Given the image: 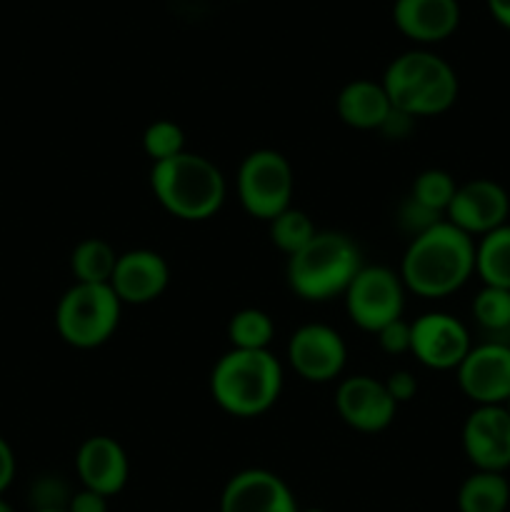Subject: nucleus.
I'll return each instance as SVG.
<instances>
[{
    "label": "nucleus",
    "mask_w": 510,
    "mask_h": 512,
    "mask_svg": "<svg viewBox=\"0 0 510 512\" xmlns=\"http://www.w3.org/2000/svg\"><path fill=\"white\" fill-rule=\"evenodd\" d=\"M398 273L410 293L425 300L448 298L475 275V240L440 220L410 238Z\"/></svg>",
    "instance_id": "nucleus-1"
},
{
    "label": "nucleus",
    "mask_w": 510,
    "mask_h": 512,
    "mask_svg": "<svg viewBox=\"0 0 510 512\" xmlns=\"http://www.w3.org/2000/svg\"><path fill=\"white\" fill-rule=\"evenodd\" d=\"M283 380V365L270 350L230 348L210 370V398L233 418H260L280 400Z\"/></svg>",
    "instance_id": "nucleus-2"
},
{
    "label": "nucleus",
    "mask_w": 510,
    "mask_h": 512,
    "mask_svg": "<svg viewBox=\"0 0 510 512\" xmlns=\"http://www.w3.org/2000/svg\"><path fill=\"white\" fill-rule=\"evenodd\" d=\"M150 188L160 208L185 223H203L218 215L228 195V183L218 165L188 150L163 163H153Z\"/></svg>",
    "instance_id": "nucleus-3"
},
{
    "label": "nucleus",
    "mask_w": 510,
    "mask_h": 512,
    "mask_svg": "<svg viewBox=\"0 0 510 512\" xmlns=\"http://www.w3.org/2000/svg\"><path fill=\"white\" fill-rule=\"evenodd\" d=\"M383 88L390 105L410 118H433L448 113L458 100V75L453 65L430 50H405L388 63Z\"/></svg>",
    "instance_id": "nucleus-4"
},
{
    "label": "nucleus",
    "mask_w": 510,
    "mask_h": 512,
    "mask_svg": "<svg viewBox=\"0 0 510 512\" xmlns=\"http://www.w3.org/2000/svg\"><path fill=\"white\" fill-rule=\"evenodd\" d=\"M360 268L363 255L353 238L335 230H318L300 253L288 258L285 278L305 303H330L343 298Z\"/></svg>",
    "instance_id": "nucleus-5"
},
{
    "label": "nucleus",
    "mask_w": 510,
    "mask_h": 512,
    "mask_svg": "<svg viewBox=\"0 0 510 512\" xmlns=\"http://www.w3.org/2000/svg\"><path fill=\"white\" fill-rule=\"evenodd\" d=\"M123 303L110 285L75 283L55 305V330L78 350H93L115 335Z\"/></svg>",
    "instance_id": "nucleus-6"
},
{
    "label": "nucleus",
    "mask_w": 510,
    "mask_h": 512,
    "mask_svg": "<svg viewBox=\"0 0 510 512\" xmlns=\"http://www.w3.org/2000/svg\"><path fill=\"white\" fill-rule=\"evenodd\" d=\"M238 200L245 213L255 220L270 223L290 208L295 190V175L288 158L278 150L260 148L245 155L238 168Z\"/></svg>",
    "instance_id": "nucleus-7"
},
{
    "label": "nucleus",
    "mask_w": 510,
    "mask_h": 512,
    "mask_svg": "<svg viewBox=\"0 0 510 512\" xmlns=\"http://www.w3.org/2000/svg\"><path fill=\"white\" fill-rule=\"evenodd\" d=\"M405 283L385 265H363L345 290V313L365 333H378L405 313Z\"/></svg>",
    "instance_id": "nucleus-8"
},
{
    "label": "nucleus",
    "mask_w": 510,
    "mask_h": 512,
    "mask_svg": "<svg viewBox=\"0 0 510 512\" xmlns=\"http://www.w3.org/2000/svg\"><path fill=\"white\" fill-rule=\"evenodd\" d=\"M288 363L305 383L325 385L343 375L348 348L335 328L325 323H308L290 335Z\"/></svg>",
    "instance_id": "nucleus-9"
},
{
    "label": "nucleus",
    "mask_w": 510,
    "mask_h": 512,
    "mask_svg": "<svg viewBox=\"0 0 510 512\" xmlns=\"http://www.w3.org/2000/svg\"><path fill=\"white\" fill-rule=\"evenodd\" d=\"M473 348L463 320L450 313H425L410 323V353L430 370H458Z\"/></svg>",
    "instance_id": "nucleus-10"
},
{
    "label": "nucleus",
    "mask_w": 510,
    "mask_h": 512,
    "mask_svg": "<svg viewBox=\"0 0 510 512\" xmlns=\"http://www.w3.org/2000/svg\"><path fill=\"white\" fill-rule=\"evenodd\" d=\"M508 215V190L490 178H475L458 185L448 210H445V220L473 240L508 223Z\"/></svg>",
    "instance_id": "nucleus-11"
},
{
    "label": "nucleus",
    "mask_w": 510,
    "mask_h": 512,
    "mask_svg": "<svg viewBox=\"0 0 510 512\" xmlns=\"http://www.w3.org/2000/svg\"><path fill=\"white\" fill-rule=\"evenodd\" d=\"M458 385L475 405H505L510 398V345L483 340L455 370Z\"/></svg>",
    "instance_id": "nucleus-12"
},
{
    "label": "nucleus",
    "mask_w": 510,
    "mask_h": 512,
    "mask_svg": "<svg viewBox=\"0 0 510 512\" xmlns=\"http://www.w3.org/2000/svg\"><path fill=\"white\" fill-rule=\"evenodd\" d=\"M463 453L475 470L510 468V415L503 405H475L463 423Z\"/></svg>",
    "instance_id": "nucleus-13"
},
{
    "label": "nucleus",
    "mask_w": 510,
    "mask_h": 512,
    "mask_svg": "<svg viewBox=\"0 0 510 512\" xmlns=\"http://www.w3.org/2000/svg\"><path fill=\"white\" fill-rule=\"evenodd\" d=\"M335 410L348 428L373 435L390 428L398 413V403L388 395L383 380L370 375H353L340 380L335 390Z\"/></svg>",
    "instance_id": "nucleus-14"
},
{
    "label": "nucleus",
    "mask_w": 510,
    "mask_h": 512,
    "mask_svg": "<svg viewBox=\"0 0 510 512\" xmlns=\"http://www.w3.org/2000/svg\"><path fill=\"white\" fill-rule=\"evenodd\" d=\"M220 512H300V508L290 485L280 475L248 468L225 483Z\"/></svg>",
    "instance_id": "nucleus-15"
},
{
    "label": "nucleus",
    "mask_w": 510,
    "mask_h": 512,
    "mask_svg": "<svg viewBox=\"0 0 510 512\" xmlns=\"http://www.w3.org/2000/svg\"><path fill=\"white\" fill-rule=\"evenodd\" d=\"M170 283V268L155 250L138 248L118 255L110 288L123 305H148L165 293Z\"/></svg>",
    "instance_id": "nucleus-16"
},
{
    "label": "nucleus",
    "mask_w": 510,
    "mask_h": 512,
    "mask_svg": "<svg viewBox=\"0 0 510 512\" xmlns=\"http://www.w3.org/2000/svg\"><path fill=\"white\" fill-rule=\"evenodd\" d=\"M75 473H78L83 488L113 498L128 483V453L115 438L93 435V438L83 440L75 453Z\"/></svg>",
    "instance_id": "nucleus-17"
},
{
    "label": "nucleus",
    "mask_w": 510,
    "mask_h": 512,
    "mask_svg": "<svg viewBox=\"0 0 510 512\" xmlns=\"http://www.w3.org/2000/svg\"><path fill=\"white\" fill-rule=\"evenodd\" d=\"M393 23L413 43H440L460 25L458 0H395Z\"/></svg>",
    "instance_id": "nucleus-18"
},
{
    "label": "nucleus",
    "mask_w": 510,
    "mask_h": 512,
    "mask_svg": "<svg viewBox=\"0 0 510 512\" xmlns=\"http://www.w3.org/2000/svg\"><path fill=\"white\" fill-rule=\"evenodd\" d=\"M335 110H338V118L350 128L380 130L393 105H390L383 83L358 78L343 85V90L335 98Z\"/></svg>",
    "instance_id": "nucleus-19"
},
{
    "label": "nucleus",
    "mask_w": 510,
    "mask_h": 512,
    "mask_svg": "<svg viewBox=\"0 0 510 512\" xmlns=\"http://www.w3.org/2000/svg\"><path fill=\"white\" fill-rule=\"evenodd\" d=\"M475 275L490 288L510 290V223L490 230L475 243Z\"/></svg>",
    "instance_id": "nucleus-20"
},
{
    "label": "nucleus",
    "mask_w": 510,
    "mask_h": 512,
    "mask_svg": "<svg viewBox=\"0 0 510 512\" xmlns=\"http://www.w3.org/2000/svg\"><path fill=\"white\" fill-rule=\"evenodd\" d=\"M510 505V483L505 473L475 470L458 490L460 512H505Z\"/></svg>",
    "instance_id": "nucleus-21"
},
{
    "label": "nucleus",
    "mask_w": 510,
    "mask_h": 512,
    "mask_svg": "<svg viewBox=\"0 0 510 512\" xmlns=\"http://www.w3.org/2000/svg\"><path fill=\"white\" fill-rule=\"evenodd\" d=\"M118 255L113 245L103 238H85L70 253V270L75 275V283L90 285H110L115 273Z\"/></svg>",
    "instance_id": "nucleus-22"
},
{
    "label": "nucleus",
    "mask_w": 510,
    "mask_h": 512,
    "mask_svg": "<svg viewBox=\"0 0 510 512\" xmlns=\"http://www.w3.org/2000/svg\"><path fill=\"white\" fill-rule=\"evenodd\" d=\"M473 318L485 340L510 345V290L483 285L473 300Z\"/></svg>",
    "instance_id": "nucleus-23"
},
{
    "label": "nucleus",
    "mask_w": 510,
    "mask_h": 512,
    "mask_svg": "<svg viewBox=\"0 0 510 512\" xmlns=\"http://www.w3.org/2000/svg\"><path fill=\"white\" fill-rule=\"evenodd\" d=\"M275 338V323L265 310L243 308L230 315L228 340L235 350H270Z\"/></svg>",
    "instance_id": "nucleus-24"
},
{
    "label": "nucleus",
    "mask_w": 510,
    "mask_h": 512,
    "mask_svg": "<svg viewBox=\"0 0 510 512\" xmlns=\"http://www.w3.org/2000/svg\"><path fill=\"white\" fill-rule=\"evenodd\" d=\"M268 225H270V243H273L280 253L288 255V258H293L295 253H300V250L315 238V233H318V228H315V223L310 220V215L303 213V210L293 208V205H290L288 210H283L278 218L270 220Z\"/></svg>",
    "instance_id": "nucleus-25"
},
{
    "label": "nucleus",
    "mask_w": 510,
    "mask_h": 512,
    "mask_svg": "<svg viewBox=\"0 0 510 512\" xmlns=\"http://www.w3.org/2000/svg\"><path fill=\"white\" fill-rule=\"evenodd\" d=\"M455 190H458V183H455L453 175L440 168H428L413 180L410 198L418 200L420 205H425L428 210H433V213L445 218V210H448Z\"/></svg>",
    "instance_id": "nucleus-26"
},
{
    "label": "nucleus",
    "mask_w": 510,
    "mask_h": 512,
    "mask_svg": "<svg viewBox=\"0 0 510 512\" xmlns=\"http://www.w3.org/2000/svg\"><path fill=\"white\" fill-rule=\"evenodd\" d=\"M143 150L153 163L185 153V133L175 120H153L143 133Z\"/></svg>",
    "instance_id": "nucleus-27"
},
{
    "label": "nucleus",
    "mask_w": 510,
    "mask_h": 512,
    "mask_svg": "<svg viewBox=\"0 0 510 512\" xmlns=\"http://www.w3.org/2000/svg\"><path fill=\"white\" fill-rule=\"evenodd\" d=\"M440 220H445L443 215H438V213H433V210H428V208H425V205H420L418 200L410 198V195L403 200V205H400V210H398L400 228H403L405 233L410 235V238H415V235L425 233V230L433 228V225L440 223Z\"/></svg>",
    "instance_id": "nucleus-28"
},
{
    "label": "nucleus",
    "mask_w": 510,
    "mask_h": 512,
    "mask_svg": "<svg viewBox=\"0 0 510 512\" xmlns=\"http://www.w3.org/2000/svg\"><path fill=\"white\" fill-rule=\"evenodd\" d=\"M70 493L58 478H43L33 485V503L35 510L45 508H68Z\"/></svg>",
    "instance_id": "nucleus-29"
},
{
    "label": "nucleus",
    "mask_w": 510,
    "mask_h": 512,
    "mask_svg": "<svg viewBox=\"0 0 510 512\" xmlns=\"http://www.w3.org/2000/svg\"><path fill=\"white\" fill-rule=\"evenodd\" d=\"M378 345L383 353L388 355H405L410 353V323H405L403 318L395 320V323L385 325L383 330L375 333Z\"/></svg>",
    "instance_id": "nucleus-30"
},
{
    "label": "nucleus",
    "mask_w": 510,
    "mask_h": 512,
    "mask_svg": "<svg viewBox=\"0 0 510 512\" xmlns=\"http://www.w3.org/2000/svg\"><path fill=\"white\" fill-rule=\"evenodd\" d=\"M383 383L390 398L398 405L410 403V400L415 398V393H418V380H415V375L408 373V370H395V373H390Z\"/></svg>",
    "instance_id": "nucleus-31"
},
{
    "label": "nucleus",
    "mask_w": 510,
    "mask_h": 512,
    "mask_svg": "<svg viewBox=\"0 0 510 512\" xmlns=\"http://www.w3.org/2000/svg\"><path fill=\"white\" fill-rule=\"evenodd\" d=\"M68 512H108V498L95 490L80 488L78 493L70 495Z\"/></svg>",
    "instance_id": "nucleus-32"
},
{
    "label": "nucleus",
    "mask_w": 510,
    "mask_h": 512,
    "mask_svg": "<svg viewBox=\"0 0 510 512\" xmlns=\"http://www.w3.org/2000/svg\"><path fill=\"white\" fill-rule=\"evenodd\" d=\"M413 125H415V118H410L408 113H400V110L393 108L388 118H385V123L380 125V133L388 135L390 140H403L408 138Z\"/></svg>",
    "instance_id": "nucleus-33"
},
{
    "label": "nucleus",
    "mask_w": 510,
    "mask_h": 512,
    "mask_svg": "<svg viewBox=\"0 0 510 512\" xmlns=\"http://www.w3.org/2000/svg\"><path fill=\"white\" fill-rule=\"evenodd\" d=\"M15 468H18V465H15L13 448H10L8 440L0 435V498H3V493L10 488V483H13Z\"/></svg>",
    "instance_id": "nucleus-34"
},
{
    "label": "nucleus",
    "mask_w": 510,
    "mask_h": 512,
    "mask_svg": "<svg viewBox=\"0 0 510 512\" xmlns=\"http://www.w3.org/2000/svg\"><path fill=\"white\" fill-rule=\"evenodd\" d=\"M488 10L495 18V23L503 25L505 30H510V0H488Z\"/></svg>",
    "instance_id": "nucleus-35"
},
{
    "label": "nucleus",
    "mask_w": 510,
    "mask_h": 512,
    "mask_svg": "<svg viewBox=\"0 0 510 512\" xmlns=\"http://www.w3.org/2000/svg\"><path fill=\"white\" fill-rule=\"evenodd\" d=\"M0 512H15V510H13V505L8 503V500L0 498Z\"/></svg>",
    "instance_id": "nucleus-36"
},
{
    "label": "nucleus",
    "mask_w": 510,
    "mask_h": 512,
    "mask_svg": "<svg viewBox=\"0 0 510 512\" xmlns=\"http://www.w3.org/2000/svg\"><path fill=\"white\" fill-rule=\"evenodd\" d=\"M35 512H68V508H45V510H35Z\"/></svg>",
    "instance_id": "nucleus-37"
},
{
    "label": "nucleus",
    "mask_w": 510,
    "mask_h": 512,
    "mask_svg": "<svg viewBox=\"0 0 510 512\" xmlns=\"http://www.w3.org/2000/svg\"><path fill=\"white\" fill-rule=\"evenodd\" d=\"M300 512H325V510H320V508H308V510H300Z\"/></svg>",
    "instance_id": "nucleus-38"
},
{
    "label": "nucleus",
    "mask_w": 510,
    "mask_h": 512,
    "mask_svg": "<svg viewBox=\"0 0 510 512\" xmlns=\"http://www.w3.org/2000/svg\"><path fill=\"white\" fill-rule=\"evenodd\" d=\"M503 408H505V410H508V415H510V398H508V403H505V405H503Z\"/></svg>",
    "instance_id": "nucleus-39"
}]
</instances>
